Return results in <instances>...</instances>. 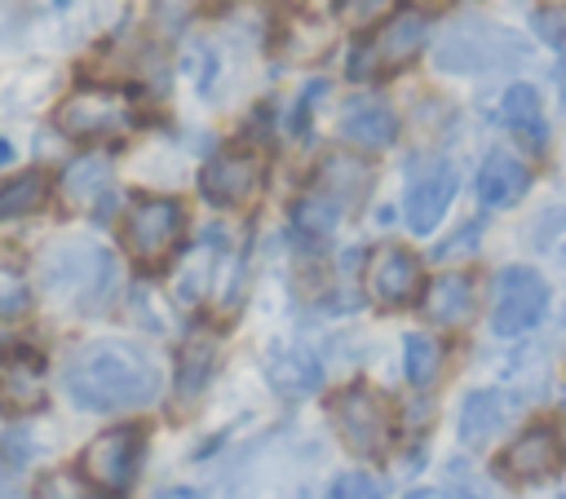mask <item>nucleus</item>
<instances>
[{
	"instance_id": "nucleus-33",
	"label": "nucleus",
	"mask_w": 566,
	"mask_h": 499,
	"mask_svg": "<svg viewBox=\"0 0 566 499\" xmlns=\"http://www.w3.org/2000/svg\"><path fill=\"white\" fill-rule=\"evenodd\" d=\"M336 9H340V22H345V26L367 31V26H376L385 13H394L398 0H340Z\"/></svg>"
},
{
	"instance_id": "nucleus-29",
	"label": "nucleus",
	"mask_w": 566,
	"mask_h": 499,
	"mask_svg": "<svg viewBox=\"0 0 566 499\" xmlns=\"http://www.w3.org/2000/svg\"><path fill=\"white\" fill-rule=\"evenodd\" d=\"M35 499H102L97 486L84 477V473H71V468H53L35 481Z\"/></svg>"
},
{
	"instance_id": "nucleus-21",
	"label": "nucleus",
	"mask_w": 566,
	"mask_h": 499,
	"mask_svg": "<svg viewBox=\"0 0 566 499\" xmlns=\"http://www.w3.org/2000/svg\"><path fill=\"white\" fill-rule=\"evenodd\" d=\"M62 194L75 208H88L93 216H111L115 212V185H111V163L102 155H80L66 163L62 172Z\"/></svg>"
},
{
	"instance_id": "nucleus-7",
	"label": "nucleus",
	"mask_w": 566,
	"mask_h": 499,
	"mask_svg": "<svg viewBox=\"0 0 566 499\" xmlns=\"http://www.w3.org/2000/svg\"><path fill=\"white\" fill-rule=\"evenodd\" d=\"M455 194H460V168H455V159H447L442 150L411 155L407 185H402V225L416 238H429L447 221Z\"/></svg>"
},
{
	"instance_id": "nucleus-17",
	"label": "nucleus",
	"mask_w": 566,
	"mask_h": 499,
	"mask_svg": "<svg viewBox=\"0 0 566 499\" xmlns=\"http://www.w3.org/2000/svg\"><path fill=\"white\" fill-rule=\"evenodd\" d=\"M336 132H340V141H349L354 150L376 155V150H389V146L398 141L402 119H398V110H394L385 97H376V93H358V97H349V102L340 106V115H336Z\"/></svg>"
},
{
	"instance_id": "nucleus-1",
	"label": "nucleus",
	"mask_w": 566,
	"mask_h": 499,
	"mask_svg": "<svg viewBox=\"0 0 566 499\" xmlns=\"http://www.w3.org/2000/svg\"><path fill=\"white\" fill-rule=\"evenodd\" d=\"M62 389L80 411L119 415L150 406L164 389V371L137 340H84L62 362Z\"/></svg>"
},
{
	"instance_id": "nucleus-24",
	"label": "nucleus",
	"mask_w": 566,
	"mask_h": 499,
	"mask_svg": "<svg viewBox=\"0 0 566 499\" xmlns=\"http://www.w3.org/2000/svg\"><path fill=\"white\" fill-rule=\"evenodd\" d=\"M402 375L411 389H433L442 375V344L429 331H407L402 336Z\"/></svg>"
},
{
	"instance_id": "nucleus-12",
	"label": "nucleus",
	"mask_w": 566,
	"mask_h": 499,
	"mask_svg": "<svg viewBox=\"0 0 566 499\" xmlns=\"http://www.w3.org/2000/svg\"><path fill=\"white\" fill-rule=\"evenodd\" d=\"M142 450H146V433L137 424H119L106 428L102 437H93L80 455V473L102 490V495H128L137 468H142Z\"/></svg>"
},
{
	"instance_id": "nucleus-18",
	"label": "nucleus",
	"mask_w": 566,
	"mask_h": 499,
	"mask_svg": "<svg viewBox=\"0 0 566 499\" xmlns=\"http://www.w3.org/2000/svg\"><path fill=\"white\" fill-rule=\"evenodd\" d=\"M376 185V168L363 159V150L345 146V150H327L318 163H314V190H323L327 199H336L345 212L363 208L367 194Z\"/></svg>"
},
{
	"instance_id": "nucleus-6",
	"label": "nucleus",
	"mask_w": 566,
	"mask_h": 499,
	"mask_svg": "<svg viewBox=\"0 0 566 499\" xmlns=\"http://www.w3.org/2000/svg\"><path fill=\"white\" fill-rule=\"evenodd\" d=\"M57 132L71 141H119L137 128V106L115 84H80L57 102Z\"/></svg>"
},
{
	"instance_id": "nucleus-37",
	"label": "nucleus",
	"mask_w": 566,
	"mask_h": 499,
	"mask_svg": "<svg viewBox=\"0 0 566 499\" xmlns=\"http://www.w3.org/2000/svg\"><path fill=\"white\" fill-rule=\"evenodd\" d=\"M557 499H566V495H557Z\"/></svg>"
},
{
	"instance_id": "nucleus-11",
	"label": "nucleus",
	"mask_w": 566,
	"mask_h": 499,
	"mask_svg": "<svg viewBox=\"0 0 566 499\" xmlns=\"http://www.w3.org/2000/svg\"><path fill=\"white\" fill-rule=\"evenodd\" d=\"M261 190H265V159L252 146H226L199 168V194L221 212L252 208Z\"/></svg>"
},
{
	"instance_id": "nucleus-32",
	"label": "nucleus",
	"mask_w": 566,
	"mask_h": 499,
	"mask_svg": "<svg viewBox=\"0 0 566 499\" xmlns=\"http://www.w3.org/2000/svg\"><path fill=\"white\" fill-rule=\"evenodd\" d=\"M562 230H566V203H548V208H539L535 221L526 225V238H531L535 252H548V247L562 238Z\"/></svg>"
},
{
	"instance_id": "nucleus-5",
	"label": "nucleus",
	"mask_w": 566,
	"mask_h": 499,
	"mask_svg": "<svg viewBox=\"0 0 566 499\" xmlns=\"http://www.w3.org/2000/svg\"><path fill=\"white\" fill-rule=\"evenodd\" d=\"M548 314H553V283L535 265L509 261L491 274V309H486L491 336L522 340L535 327H544Z\"/></svg>"
},
{
	"instance_id": "nucleus-27",
	"label": "nucleus",
	"mask_w": 566,
	"mask_h": 499,
	"mask_svg": "<svg viewBox=\"0 0 566 499\" xmlns=\"http://www.w3.org/2000/svg\"><path fill=\"white\" fill-rule=\"evenodd\" d=\"M27 309H31V283L22 265L9 252H0V318H18Z\"/></svg>"
},
{
	"instance_id": "nucleus-34",
	"label": "nucleus",
	"mask_w": 566,
	"mask_h": 499,
	"mask_svg": "<svg viewBox=\"0 0 566 499\" xmlns=\"http://www.w3.org/2000/svg\"><path fill=\"white\" fill-rule=\"evenodd\" d=\"M548 84H553L557 110H562V119H566V53H553V66H548Z\"/></svg>"
},
{
	"instance_id": "nucleus-23",
	"label": "nucleus",
	"mask_w": 566,
	"mask_h": 499,
	"mask_svg": "<svg viewBox=\"0 0 566 499\" xmlns=\"http://www.w3.org/2000/svg\"><path fill=\"white\" fill-rule=\"evenodd\" d=\"M49 203V172L44 168H22L0 181V225L22 221Z\"/></svg>"
},
{
	"instance_id": "nucleus-36",
	"label": "nucleus",
	"mask_w": 566,
	"mask_h": 499,
	"mask_svg": "<svg viewBox=\"0 0 566 499\" xmlns=\"http://www.w3.org/2000/svg\"><path fill=\"white\" fill-rule=\"evenodd\" d=\"M9 159H13V146H9L4 137H0V163H9Z\"/></svg>"
},
{
	"instance_id": "nucleus-3",
	"label": "nucleus",
	"mask_w": 566,
	"mask_h": 499,
	"mask_svg": "<svg viewBox=\"0 0 566 499\" xmlns=\"http://www.w3.org/2000/svg\"><path fill=\"white\" fill-rule=\"evenodd\" d=\"M35 283L71 314H102L119 291V261L93 238H62L40 256Z\"/></svg>"
},
{
	"instance_id": "nucleus-10",
	"label": "nucleus",
	"mask_w": 566,
	"mask_h": 499,
	"mask_svg": "<svg viewBox=\"0 0 566 499\" xmlns=\"http://www.w3.org/2000/svg\"><path fill=\"white\" fill-rule=\"evenodd\" d=\"M332 424L340 433V442L363 455V459H385L389 455V442H394V415H389V402L367 389V384H349L332 397Z\"/></svg>"
},
{
	"instance_id": "nucleus-19",
	"label": "nucleus",
	"mask_w": 566,
	"mask_h": 499,
	"mask_svg": "<svg viewBox=\"0 0 566 499\" xmlns=\"http://www.w3.org/2000/svg\"><path fill=\"white\" fill-rule=\"evenodd\" d=\"M420 309L433 327H464L478 314V283L469 269H442L433 278H424L420 291Z\"/></svg>"
},
{
	"instance_id": "nucleus-14",
	"label": "nucleus",
	"mask_w": 566,
	"mask_h": 499,
	"mask_svg": "<svg viewBox=\"0 0 566 499\" xmlns=\"http://www.w3.org/2000/svg\"><path fill=\"white\" fill-rule=\"evenodd\" d=\"M363 283H367V296L371 305L380 309H407V305H420V291H424V261L402 247V243H385L367 256V269H363Z\"/></svg>"
},
{
	"instance_id": "nucleus-28",
	"label": "nucleus",
	"mask_w": 566,
	"mask_h": 499,
	"mask_svg": "<svg viewBox=\"0 0 566 499\" xmlns=\"http://www.w3.org/2000/svg\"><path fill=\"white\" fill-rule=\"evenodd\" d=\"M482 234H486V216L460 221V225L433 247V261H464V256H478V252H482Z\"/></svg>"
},
{
	"instance_id": "nucleus-31",
	"label": "nucleus",
	"mask_w": 566,
	"mask_h": 499,
	"mask_svg": "<svg viewBox=\"0 0 566 499\" xmlns=\"http://www.w3.org/2000/svg\"><path fill=\"white\" fill-rule=\"evenodd\" d=\"M442 495H447V499H500L478 473H469L464 459H451V464H447V486H442Z\"/></svg>"
},
{
	"instance_id": "nucleus-16",
	"label": "nucleus",
	"mask_w": 566,
	"mask_h": 499,
	"mask_svg": "<svg viewBox=\"0 0 566 499\" xmlns=\"http://www.w3.org/2000/svg\"><path fill=\"white\" fill-rule=\"evenodd\" d=\"M513 406L517 397L500 384H478L460 397V411H455V442L464 450H486L509 424H513Z\"/></svg>"
},
{
	"instance_id": "nucleus-20",
	"label": "nucleus",
	"mask_w": 566,
	"mask_h": 499,
	"mask_svg": "<svg viewBox=\"0 0 566 499\" xmlns=\"http://www.w3.org/2000/svg\"><path fill=\"white\" fill-rule=\"evenodd\" d=\"M340 216H345V208L336 199H327L323 190L310 185L292 203V212H287V238H292V247H301V252H327Z\"/></svg>"
},
{
	"instance_id": "nucleus-4",
	"label": "nucleus",
	"mask_w": 566,
	"mask_h": 499,
	"mask_svg": "<svg viewBox=\"0 0 566 499\" xmlns=\"http://www.w3.org/2000/svg\"><path fill=\"white\" fill-rule=\"evenodd\" d=\"M433 44V18L416 4H398L394 13H385L367 35H358V44L349 49L345 75L349 79H380V75H398L407 71L424 49Z\"/></svg>"
},
{
	"instance_id": "nucleus-15",
	"label": "nucleus",
	"mask_w": 566,
	"mask_h": 499,
	"mask_svg": "<svg viewBox=\"0 0 566 499\" xmlns=\"http://www.w3.org/2000/svg\"><path fill=\"white\" fill-rule=\"evenodd\" d=\"M535 185V168L517 146H491L473 168V199L482 212H509L517 208Z\"/></svg>"
},
{
	"instance_id": "nucleus-13",
	"label": "nucleus",
	"mask_w": 566,
	"mask_h": 499,
	"mask_svg": "<svg viewBox=\"0 0 566 499\" xmlns=\"http://www.w3.org/2000/svg\"><path fill=\"white\" fill-rule=\"evenodd\" d=\"M495 124L513 137L517 150L544 159L553 150V124H548V106H544V93L539 84L531 79H509L495 97Z\"/></svg>"
},
{
	"instance_id": "nucleus-26",
	"label": "nucleus",
	"mask_w": 566,
	"mask_h": 499,
	"mask_svg": "<svg viewBox=\"0 0 566 499\" xmlns=\"http://www.w3.org/2000/svg\"><path fill=\"white\" fill-rule=\"evenodd\" d=\"M526 22H531V35H535L544 49L566 53V0H539V4L526 13Z\"/></svg>"
},
{
	"instance_id": "nucleus-35",
	"label": "nucleus",
	"mask_w": 566,
	"mask_h": 499,
	"mask_svg": "<svg viewBox=\"0 0 566 499\" xmlns=\"http://www.w3.org/2000/svg\"><path fill=\"white\" fill-rule=\"evenodd\" d=\"M0 499H27L22 481H18L13 473H4V468H0Z\"/></svg>"
},
{
	"instance_id": "nucleus-2",
	"label": "nucleus",
	"mask_w": 566,
	"mask_h": 499,
	"mask_svg": "<svg viewBox=\"0 0 566 499\" xmlns=\"http://www.w3.org/2000/svg\"><path fill=\"white\" fill-rule=\"evenodd\" d=\"M535 44L509 22H495L486 13H460L451 18L429 57L438 75H460V79H482V75H513L531 62Z\"/></svg>"
},
{
	"instance_id": "nucleus-38",
	"label": "nucleus",
	"mask_w": 566,
	"mask_h": 499,
	"mask_svg": "<svg viewBox=\"0 0 566 499\" xmlns=\"http://www.w3.org/2000/svg\"><path fill=\"white\" fill-rule=\"evenodd\" d=\"M469 4H473V0H469Z\"/></svg>"
},
{
	"instance_id": "nucleus-22",
	"label": "nucleus",
	"mask_w": 566,
	"mask_h": 499,
	"mask_svg": "<svg viewBox=\"0 0 566 499\" xmlns=\"http://www.w3.org/2000/svg\"><path fill=\"white\" fill-rule=\"evenodd\" d=\"M265 375H270V384H274L279 393H287V397H305V393L318 389L323 367H318V358H314L310 349H301V344H283V349H274V353L265 358Z\"/></svg>"
},
{
	"instance_id": "nucleus-9",
	"label": "nucleus",
	"mask_w": 566,
	"mask_h": 499,
	"mask_svg": "<svg viewBox=\"0 0 566 499\" xmlns=\"http://www.w3.org/2000/svg\"><path fill=\"white\" fill-rule=\"evenodd\" d=\"M181 230H186V208L172 194H142L124 212V247L146 269H159L177 252Z\"/></svg>"
},
{
	"instance_id": "nucleus-8",
	"label": "nucleus",
	"mask_w": 566,
	"mask_h": 499,
	"mask_svg": "<svg viewBox=\"0 0 566 499\" xmlns=\"http://www.w3.org/2000/svg\"><path fill=\"white\" fill-rule=\"evenodd\" d=\"M566 473V437L553 420L522 424L495 455L491 477L504 486H548Z\"/></svg>"
},
{
	"instance_id": "nucleus-25",
	"label": "nucleus",
	"mask_w": 566,
	"mask_h": 499,
	"mask_svg": "<svg viewBox=\"0 0 566 499\" xmlns=\"http://www.w3.org/2000/svg\"><path fill=\"white\" fill-rule=\"evenodd\" d=\"M212 362H217V344L208 336H190L181 344V353H177V393L181 397H195L208 384Z\"/></svg>"
},
{
	"instance_id": "nucleus-30",
	"label": "nucleus",
	"mask_w": 566,
	"mask_h": 499,
	"mask_svg": "<svg viewBox=\"0 0 566 499\" xmlns=\"http://www.w3.org/2000/svg\"><path fill=\"white\" fill-rule=\"evenodd\" d=\"M385 481L376 477V473H367V468H345V473H336L332 477V486L323 490V499H385Z\"/></svg>"
}]
</instances>
